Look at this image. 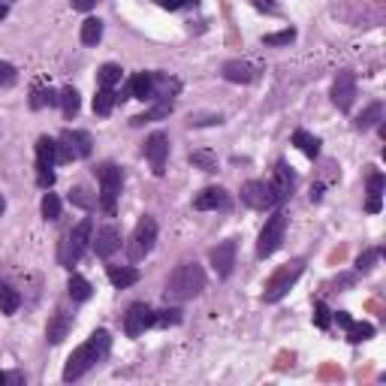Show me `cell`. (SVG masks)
<instances>
[{
	"label": "cell",
	"mask_w": 386,
	"mask_h": 386,
	"mask_svg": "<svg viewBox=\"0 0 386 386\" xmlns=\"http://www.w3.org/2000/svg\"><path fill=\"white\" fill-rule=\"evenodd\" d=\"M377 260H380V251H377V248H371V251H365V254H359L356 268H359V272H371Z\"/></svg>",
	"instance_id": "cell-38"
},
{
	"label": "cell",
	"mask_w": 386,
	"mask_h": 386,
	"mask_svg": "<svg viewBox=\"0 0 386 386\" xmlns=\"http://www.w3.org/2000/svg\"><path fill=\"white\" fill-rule=\"evenodd\" d=\"M91 281H88V278H82V275H70V281H67V293H70V299L73 302H88V299H91Z\"/></svg>",
	"instance_id": "cell-23"
},
{
	"label": "cell",
	"mask_w": 386,
	"mask_h": 386,
	"mask_svg": "<svg viewBox=\"0 0 386 386\" xmlns=\"http://www.w3.org/2000/svg\"><path fill=\"white\" fill-rule=\"evenodd\" d=\"M121 67H118V63H103V67H100V73H97V85L100 88H115V85H118L121 82Z\"/></svg>",
	"instance_id": "cell-31"
},
{
	"label": "cell",
	"mask_w": 386,
	"mask_h": 386,
	"mask_svg": "<svg viewBox=\"0 0 386 386\" xmlns=\"http://www.w3.org/2000/svg\"><path fill=\"white\" fill-rule=\"evenodd\" d=\"M284 233H287V214L284 212H275L272 217L266 221V226L260 229V241H256V256H272L281 241H284Z\"/></svg>",
	"instance_id": "cell-8"
},
{
	"label": "cell",
	"mask_w": 386,
	"mask_h": 386,
	"mask_svg": "<svg viewBox=\"0 0 386 386\" xmlns=\"http://www.w3.org/2000/svg\"><path fill=\"white\" fill-rule=\"evenodd\" d=\"M296 40V31L287 28V31H278V33H266L263 36V46H290Z\"/></svg>",
	"instance_id": "cell-37"
},
{
	"label": "cell",
	"mask_w": 386,
	"mask_h": 386,
	"mask_svg": "<svg viewBox=\"0 0 386 386\" xmlns=\"http://www.w3.org/2000/svg\"><path fill=\"white\" fill-rule=\"evenodd\" d=\"M6 212V199H4V193H0V214Z\"/></svg>",
	"instance_id": "cell-45"
},
{
	"label": "cell",
	"mask_w": 386,
	"mask_h": 386,
	"mask_svg": "<svg viewBox=\"0 0 386 386\" xmlns=\"http://www.w3.org/2000/svg\"><path fill=\"white\" fill-rule=\"evenodd\" d=\"M58 103L63 109V118H75L82 109V100H79V91H75V88H63V91L58 94Z\"/></svg>",
	"instance_id": "cell-26"
},
{
	"label": "cell",
	"mask_w": 386,
	"mask_h": 386,
	"mask_svg": "<svg viewBox=\"0 0 386 386\" xmlns=\"http://www.w3.org/2000/svg\"><path fill=\"white\" fill-rule=\"evenodd\" d=\"M43 217H46V221H58V217H61L58 193H46V197H43Z\"/></svg>",
	"instance_id": "cell-36"
},
{
	"label": "cell",
	"mask_w": 386,
	"mask_h": 386,
	"mask_svg": "<svg viewBox=\"0 0 386 386\" xmlns=\"http://www.w3.org/2000/svg\"><path fill=\"white\" fill-rule=\"evenodd\" d=\"M182 323V311L178 308H163V311H154V326H178Z\"/></svg>",
	"instance_id": "cell-34"
},
{
	"label": "cell",
	"mask_w": 386,
	"mask_h": 386,
	"mask_svg": "<svg viewBox=\"0 0 386 386\" xmlns=\"http://www.w3.org/2000/svg\"><path fill=\"white\" fill-rule=\"evenodd\" d=\"M314 311H317V326H320V329H326V326H329V308H326L323 302H317V305H314Z\"/></svg>",
	"instance_id": "cell-41"
},
{
	"label": "cell",
	"mask_w": 386,
	"mask_h": 386,
	"mask_svg": "<svg viewBox=\"0 0 386 386\" xmlns=\"http://www.w3.org/2000/svg\"><path fill=\"white\" fill-rule=\"evenodd\" d=\"M91 236H94V221H91V217H82V221L75 224L67 236H63L61 254H58V260H61L63 268H73L75 263L82 260V254L88 251V244H91Z\"/></svg>",
	"instance_id": "cell-3"
},
{
	"label": "cell",
	"mask_w": 386,
	"mask_h": 386,
	"mask_svg": "<svg viewBox=\"0 0 386 386\" xmlns=\"http://www.w3.org/2000/svg\"><path fill=\"white\" fill-rule=\"evenodd\" d=\"M55 163H58V142L48 136L36 139V184L40 187H51L55 184Z\"/></svg>",
	"instance_id": "cell-6"
},
{
	"label": "cell",
	"mask_w": 386,
	"mask_h": 386,
	"mask_svg": "<svg viewBox=\"0 0 386 386\" xmlns=\"http://www.w3.org/2000/svg\"><path fill=\"white\" fill-rule=\"evenodd\" d=\"M371 335H375V326H371V323H350V326H347V338H350L353 344L368 341Z\"/></svg>",
	"instance_id": "cell-35"
},
{
	"label": "cell",
	"mask_w": 386,
	"mask_h": 386,
	"mask_svg": "<svg viewBox=\"0 0 386 386\" xmlns=\"http://www.w3.org/2000/svg\"><path fill=\"white\" fill-rule=\"evenodd\" d=\"M58 94L51 88H33V97H31V109H43V106H55Z\"/></svg>",
	"instance_id": "cell-33"
},
{
	"label": "cell",
	"mask_w": 386,
	"mask_h": 386,
	"mask_svg": "<svg viewBox=\"0 0 386 386\" xmlns=\"http://www.w3.org/2000/svg\"><path fill=\"white\" fill-rule=\"evenodd\" d=\"M302 272H305V260H290V263H284V266H278V268H275V275L266 281L263 299H266L268 305H272V302H281V299H284V296L290 293V287L302 278Z\"/></svg>",
	"instance_id": "cell-4"
},
{
	"label": "cell",
	"mask_w": 386,
	"mask_h": 386,
	"mask_svg": "<svg viewBox=\"0 0 386 386\" xmlns=\"http://www.w3.org/2000/svg\"><path fill=\"white\" fill-rule=\"evenodd\" d=\"M73 9H79V12H88V9H94L97 6V0H70Z\"/></svg>",
	"instance_id": "cell-43"
},
{
	"label": "cell",
	"mask_w": 386,
	"mask_h": 386,
	"mask_svg": "<svg viewBox=\"0 0 386 386\" xmlns=\"http://www.w3.org/2000/svg\"><path fill=\"white\" fill-rule=\"evenodd\" d=\"M190 163L197 166V169H202V172H217V154L209 151V148L193 151V154H190Z\"/></svg>",
	"instance_id": "cell-29"
},
{
	"label": "cell",
	"mask_w": 386,
	"mask_h": 386,
	"mask_svg": "<svg viewBox=\"0 0 386 386\" xmlns=\"http://www.w3.org/2000/svg\"><path fill=\"white\" fill-rule=\"evenodd\" d=\"M115 103H118V94H115L112 88H97V97H94V115H100V118H106V115H112Z\"/></svg>",
	"instance_id": "cell-25"
},
{
	"label": "cell",
	"mask_w": 386,
	"mask_h": 386,
	"mask_svg": "<svg viewBox=\"0 0 386 386\" xmlns=\"http://www.w3.org/2000/svg\"><path fill=\"white\" fill-rule=\"evenodd\" d=\"M70 329H73V314L58 311L55 317L48 320V326H46V338H48V344H61L63 338L70 335Z\"/></svg>",
	"instance_id": "cell-19"
},
{
	"label": "cell",
	"mask_w": 386,
	"mask_h": 386,
	"mask_svg": "<svg viewBox=\"0 0 386 386\" xmlns=\"http://www.w3.org/2000/svg\"><path fill=\"white\" fill-rule=\"evenodd\" d=\"M224 79L236 82V85H251L256 79V67L248 61H229V63H224Z\"/></svg>",
	"instance_id": "cell-17"
},
{
	"label": "cell",
	"mask_w": 386,
	"mask_h": 386,
	"mask_svg": "<svg viewBox=\"0 0 386 386\" xmlns=\"http://www.w3.org/2000/svg\"><path fill=\"white\" fill-rule=\"evenodd\" d=\"M380 197H383V175L377 169H371L368 172V205H365L371 214L380 212Z\"/></svg>",
	"instance_id": "cell-24"
},
{
	"label": "cell",
	"mask_w": 386,
	"mask_h": 386,
	"mask_svg": "<svg viewBox=\"0 0 386 386\" xmlns=\"http://www.w3.org/2000/svg\"><path fill=\"white\" fill-rule=\"evenodd\" d=\"M293 145L299 148V151L305 154V157L317 160V157H320V145H323V142H320L317 136H311L308 130H296V133H293Z\"/></svg>",
	"instance_id": "cell-22"
},
{
	"label": "cell",
	"mask_w": 386,
	"mask_h": 386,
	"mask_svg": "<svg viewBox=\"0 0 386 386\" xmlns=\"http://www.w3.org/2000/svg\"><path fill=\"white\" fill-rule=\"evenodd\" d=\"M154 241H157V221H154L151 214H145L142 221L136 224L133 229V239H130V248H127V254H130V260H142V256L151 254L154 248Z\"/></svg>",
	"instance_id": "cell-9"
},
{
	"label": "cell",
	"mask_w": 386,
	"mask_h": 386,
	"mask_svg": "<svg viewBox=\"0 0 386 386\" xmlns=\"http://www.w3.org/2000/svg\"><path fill=\"white\" fill-rule=\"evenodd\" d=\"M193 209L197 212H229L233 209V199H229V193L224 187H205L197 193Z\"/></svg>",
	"instance_id": "cell-14"
},
{
	"label": "cell",
	"mask_w": 386,
	"mask_h": 386,
	"mask_svg": "<svg viewBox=\"0 0 386 386\" xmlns=\"http://www.w3.org/2000/svg\"><path fill=\"white\" fill-rule=\"evenodd\" d=\"M293 187H296V175L290 172V166L281 160L278 166H275V182H272V190H275V197H278V202H284V199H290V193H293Z\"/></svg>",
	"instance_id": "cell-18"
},
{
	"label": "cell",
	"mask_w": 386,
	"mask_h": 386,
	"mask_svg": "<svg viewBox=\"0 0 386 386\" xmlns=\"http://www.w3.org/2000/svg\"><path fill=\"white\" fill-rule=\"evenodd\" d=\"M154 326V311L145 305V302H136L127 308V314H124V332L130 338H139V335H145V329Z\"/></svg>",
	"instance_id": "cell-12"
},
{
	"label": "cell",
	"mask_w": 386,
	"mask_h": 386,
	"mask_svg": "<svg viewBox=\"0 0 386 386\" xmlns=\"http://www.w3.org/2000/svg\"><path fill=\"white\" fill-rule=\"evenodd\" d=\"M109 284L112 287H118V290H124V287H133L136 281H139V268H133V266H109Z\"/></svg>",
	"instance_id": "cell-21"
},
{
	"label": "cell",
	"mask_w": 386,
	"mask_h": 386,
	"mask_svg": "<svg viewBox=\"0 0 386 386\" xmlns=\"http://www.w3.org/2000/svg\"><path fill=\"white\" fill-rule=\"evenodd\" d=\"M94 151V139L85 130H63L58 136V163H73V160H85Z\"/></svg>",
	"instance_id": "cell-5"
},
{
	"label": "cell",
	"mask_w": 386,
	"mask_h": 386,
	"mask_svg": "<svg viewBox=\"0 0 386 386\" xmlns=\"http://www.w3.org/2000/svg\"><path fill=\"white\" fill-rule=\"evenodd\" d=\"M19 305H21L19 290H12L9 284H4V281H0V311H4V314H16Z\"/></svg>",
	"instance_id": "cell-27"
},
{
	"label": "cell",
	"mask_w": 386,
	"mask_h": 386,
	"mask_svg": "<svg viewBox=\"0 0 386 386\" xmlns=\"http://www.w3.org/2000/svg\"><path fill=\"white\" fill-rule=\"evenodd\" d=\"M70 202H73V205H79V209H91V205H94V197H88V190H85V187H73V190H70Z\"/></svg>",
	"instance_id": "cell-40"
},
{
	"label": "cell",
	"mask_w": 386,
	"mask_h": 386,
	"mask_svg": "<svg viewBox=\"0 0 386 386\" xmlns=\"http://www.w3.org/2000/svg\"><path fill=\"white\" fill-rule=\"evenodd\" d=\"M0 383H6V375H4V371H0Z\"/></svg>",
	"instance_id": "cell-46"
},
{
	"label": "cell",
	"mask_w": 386,
	"mask_h": 386,
	"mask_svg": "<svg viewBox=\"0 0 386 386\" xmlns=\"http://www.w3.org/2000/svg\"><path fill=\"white\" fill-rule=\"evenodd\" d=\"M145 157L151 163L154 175H163L166 172V157H169V136L166 133H151L148 142H145Z\"/></svg>",
	"instance_id": "cell-13"
},
{
	"label": "cell",
	"mask_w": 386,
	"mask_h": 386,
	"mask_svg": "<svg viewBox=\"0 0 386 386\" xmlns=\"http://www.w3.org/2000/svg\"><path fill=\"white\" fill-rule=\"evenodd\" d=\"M103 40V21L100 19H88L82 24V43L85 46H97Z\"/></svg>",
	"instance_id": "cell-32"
},
{
	"label": "cell",
	"mask_w": 386,
	"mask_h": 386,
	"mask_svg": "<svg viewBox=\"0 0 386 386\" xmlns=\"http://www.w3.org/2000/svg\"><path fill=\"white\" fill-rule=\"evenodd\" d=\"M172 115V100H160L154 109L142 112V115H136L133 124H145V121H160V118H169Z\"/></svg>",
	"instance_id": "cell-28"
},
{
	"label": "cell",
	"mask_w": 386,
	"mask_h": 386,
	"mask_svg": "<svg viewBox=\"0 0 386 386\" xmlns=\"http://www.w3.org/2000/svg\"><path fill=\"white\" fill-rule=\"evenodd\" d=\"M377 121H383V103H371V106L356 118V130H368V127H375Z\"/></svg>",
	"instance_id": "cell-30"
},
{
	"label": "cell",
	"mask_w": 386,
	"mask_h": 386,
	"mask_svg": "<svg viewBox=\"0 0 386 386\" xmlns=\"http://www.w3.org/2000/svg\"><path fill=\"white\" fill-rule=\"evenodd\" d=\"M16 79H19L16 67L6 63V61H0V88H12V85H16Z\"/></svg>",
	"instance_id": "cell-39"
},
{
	"label": "cell",
	"mask_w": 386,
	"mask_h": 386,
	"mask_svg": "<svg viewBox=\"0 0 386 386\" xmlns=\"http://www.w3.org/2000/svg\"><path fill=\"white\" fill-rule=\"evenodd\" d=\"M205 290V272L199 263H182L166 278V302H190Z\"/></svg>",
	"instance_id": "cell-2"
},
{
	"label": "cell",
	"mask_w": 386,
	"mask_h": 386,
	"mask_svg": "<svg viewBox=\"0 0 386 386\" xmlns=\"http://www.w3.org/2000/svg\"><path fill=\"white\" fill-rule=\"evenodd\" d=\"M236 251H239L236 239H226V241H221V244H217V248L209 254V260H212V266H214L217 278H229V275H233V266H236Z\"/></svg>",
	"instance_id": "cell-15"
},
{
	"label": "cell",
	"mask_w": 386,
	"mask_h": 386,
	"mask_svg": "<svg viewBox=\"0 0 386 386\" xmlns=\"http://www.w3.org/2000/svg\"><path fill=\"white\" fill-rule=\"evenodd\" d=\"M100 178V209L106 214H115V202H118V193H121V169L115 163H106L97 169Z\"/></svg>",
	"instance_id": "cell-7"
},
{
	"label": "cell",
	"mask_w": 386,
	"mask_h": 386,
	"mask_svg": "<svg viewBox=\"0 0 386 386\" xmlns=\"http://www.w3.org/2000/svg\"><path fill=\"white\" fill-rule=\"evenodd\" d=\"M6 12H9V6L4 4V0H0V21H4V19H6Z\"/></svg>",
	"instance_id": "cell-44"
},
{
	"label": "cell",
	"mask_w": 386,
	"mask_h": 386,
	"mask_svg": "<svg viewBox=\"0 0 386 386\" xmlns=\"http://www.w3.org/2000/svg\"><path fill=\"white\" fill-rule=\"evenodd\" d=\"M127 91H130V97L136 100H154V73H136L130 85H127Z\"/></svg>",
	"instance_id": "cell-20"
},
{
	"label": "cell",
	"mask_w": 386,
	"mask_h": 386,
	"mask_svg": "<svg viewBox=\"0 0 386 386\" xmlns=\"http://www.w3.org/2000/svg\"><path fill=\"white\" fill-rule=\"evenodd\" d=\"M356 100V75L350 70H341L332 82V103L338 106V112H350Z\"/></svg>",
	"instance_id": "cell-11"
},
{
	"label": "cell",
	"mask_w": 386,
	"mask_h": 386,
	"mask_svg": "<svg viewBox=\"0 0 386 386\" xmlns=\"http://www.w3.org/2000/svg\"><path fill=\"white\" fill-rule=\"evenodd\" d=\"M157 4L163 6V9H169V12H175V9H182V6H187L190 0H157Z\"/></svg>",
	"instance_id": "cell-42"
},
{
	"label": "cell",
	"mask_w": 386,
	"mask_h": 386,
	"mask_svg": "<svg viewBox=\"0 0 386 386\" xmlns=\"http://www.w3.org/2000/svg\"><path fill=\"white\" fill-rule=\"evenodd\" d=\"M94 241V251H97V256H103V260H106V256H112L115 251L121 248V229L115 226V224H106L97 233V239H91Z\"/></svg>",
	"instance_id": "cell-16"
},
{
	"label": "cell",
	"mask_w": 386,
	"mask_h": 386,
	"mask_svg": "<svg viewBox=\"0 0 386 386\" xmlns=\"http://www.w3.org/2000/svg\"><path fill=\"white\" fill-rule=\"evenodd\" d=\"M109 347H112V338L106 329H97L91 338H88L82 347H75L73 356L67 359V365H63V380H79L85 377L88 371H91L97 362H103V359L109 356Z\"/></svg>",
	"instance_id": "cell-1"
},
{
	"label": "cell",
	"mask_w": 386,
	"mask_h": 386,
	"mask_svg": "<svg viewBox=\"0 0 386 386\" xmlns=\"http://www.w3.org/2000/svg\"><path fill=\"white\" fill-rule=\"evenodd\" d=\"M241 199H244V205H251L256 212H266V209H272V205H278L272 184L260 182V178H251V182L241 184Z\"/></svg>",
	"instance_id": "cell-10"
}]
</instances>
